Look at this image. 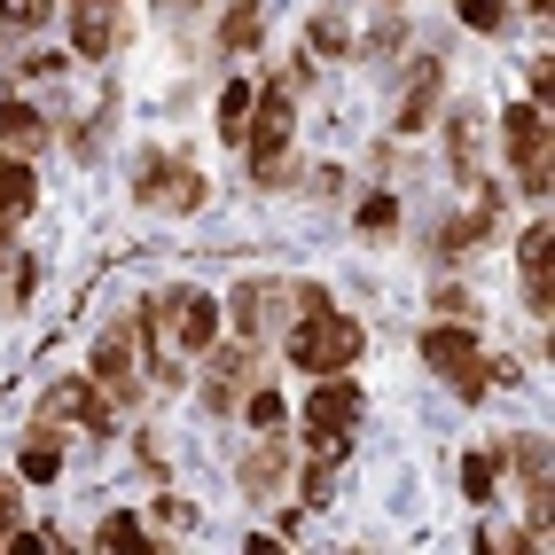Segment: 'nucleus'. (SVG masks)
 Listing matches in <instances>:
<instances>
[{
	"mask_svg": "<svg viewBox=\"0 0 555 555\" xmlns=\"http://www.w3.org/2000/svg\"><path fill=\"white\" fill-rule=\"evenodd\" d=\"M219 298L196 282H180V289H157V298H141L133 306V328L150 337V367H157V384H189V360L211 352L219 337Z\"/></svg>",
	"mask_w": 555,
	"mask_h": 555,
	"instance_id": "1",
	"label": "nucleus"
},
{
	"mask_svg": "<svg viewBox=\"0 0 555 555\" xmlns=\"http://www.w3.org/2000/svg\"><path fill=\"white\" fill-rule=\"evenodd\" d=\"M423 367H430V376L447 384L462 406H477L486 391L525 384L508 352H501V360H493V352H477V328H469V321H430V328H423Z\"/></svg>",
	"mask_w": 555,
	"mask_h": 555,
	"instance_id": "2",
	"label": "nucleus"
},
{
	"mask_svg": "<svg viewBox=\"0 0 555 555\" xmlns=\"http://www.w3.org/2000/svg\"><path fill=\"white\" fill-rule=\"evenodd\" d=\"M282 352H289L298 376H337V367H352L367 352V328L352 313H337V306H321V313H298L282 328Z\"/></svg>",
	"mask_w": 555,
	"mask_h": 555,
	"instance_id": "3",
	"label": "nucleus"
},
{
	"mask_svg": "<svg viewBox=\"0 0 555 555\" xmlns=\"http://www.w3.org/2000/svg\"><path fill=\"white\" fill-rule=\"evenodd\" d=\"M321 306H328V289H321V282H274V274H258V282H243V289H235V298L219 306V313L235 321V337L267 345L282 321H298V313H321Z\"/></svg>",
	"mask_w": 555,
	"mask_h": 555,
	"instance_id": "4",
	"label": "nucleus"
},
{
	"mask_svg": "<svg viewBox=\"0 0 555 555\" xmlns=\"http://www.w3.org/2000/svg\"><path fill=\"white\" fill-rule=\"evenodd\" d=\"M360 415H367V391L345 376H313V399H306V454H321V462H345L352 454V430H360Z\"/></svg>",
	"mask_w": 555,
	"mask_h": 555,
	"instance_id": "5",
	"label": "nucleus"
},
{
	"mask_svg": "<svg viewBox=\"0 0 555 555\" xmlns=\"http://www.w3.org/2000/svg\"><path fill=\"white\" fill-rule=\"evenodd\" d=\"M306 79H313V55H298L289 70H274V79L258 87L250 118H243V141H235L243 157H274V150H289V133H298V94H306Z\"/></svg>",
	"mask_w": 555,
	"mask_h": 555,
	"instance_id": "6",
	"label": "nucleus"
},
{
	"mask_svg": "<svg viewBox=\"0 0 555 555\" xmlns=\"http://www.w3.org/2000/svg\"><path fill=\"white\" fill-rule=\"evenodd\" d=\"M31 430H48V438H109L118 430V406L94 391V376H63V384H48Z\"/></svg>",
	"mask_w": 555,
	"mask_h": 555,
	"instance_id": "7",
	"label": "nucleus"
},
{
	"mask_svg": "<svg viewBox=\"0 0 555 555\" xmlns=\"http://www.w3.org/2000/svg\"><path fill=\"white\" fill-rule=\"evenodd\" d=\"M204 196H211V180L189 157H172V150H141L133 157V204L141 211H204Z\"/></svg>",
	"mask_w": 555,
	"mask_h": 555,
	"instance_id": "8",
	"label": "nucleus"
},
{
	"mask_svg": "<svg viewBox=\"0 0 555 555\" xmlns=\"http://www.w3.org/2000/svg\"><path fill=\"white\" fill-rule=\"evenodd\" d=\"M501 150H508L516 189H525V196H547V189H555V165H547V109H540V102L501 109Z\"/></svg>",
	"mask_w": 555,
	"mask_h": 555,
	"instance_id": "9",
	"label": "nucleus"
},
{
	"mask_svg": "<svg viewBox=\"0 0 555 555\" xmlns=\"http://www.w3.org/2000/svg\"><path fill=\"white\" fill-rule=\"evenodd\" d=\"M141 328H133V313H126V328H109V337L94 345V360H87V376H94V391L109 399V406H133L141 399Z\"/></svg>",
	"mask_w": 555,
	"mask_h": 555,
	"instance_id": "10",
	"label": "nucleus"
},
{
	"mask_svg": "<svg viewBox=\"0 0 555 555\" xmlns=\"http://www.w3.org/2000/svg\"><path fill=\"white\" fill-rule=\"evenodd\" d=\"M501 235V189H493V180H477V204L462 211V219H438V228H430V250L438 258H469V250H486Z\"/></svg>",
	"mask_w": 555,
	"mask_h": 555,
	"instance_id": "11",
	"label": "nucleus"
},
{
	"mask_svg": "<svg viewBox=\"0 0 555 555\" xmlns=\"http://www.w3.org/2000/svg\"><path fill=\"white\" fill-rule=\"evenodd\" d=\"M250 384H258V345L250 337H235L228 352L204 360V406H211V415H235Z\"/></svg>",
	"mask_w": 555,
	"mask_h": 555,
	"instance_id": "12",
	"label": "nucleus"
},
{
	"mask_svg": "<svg viewBox=\"0 0 555 555\" xmlns=\"http://www.w3.org/2000/svg\"><path fill=\"white\" fill-rule=\"evenodd\" d=\"M516 267H525V306L547 321L555 313V228L547 219H532V228L516 235Z\"/></svg>",
	"mask_w": 555,
	"mask_h": 555,
	"instance_id": "13",
	"label": "nucleus"
},
{
	"mask_svg": "<svg viewBox=\"0 0 555 555\" xmlns=\"http://www.w3.org/2000/svg\"><path fill=\"white\" fill-rule=\"evenodd\" d=\"M118 48V0H70V55L102 63Z\"/></svg>",
	"mask_w": 555,
	"mask_h": 555,
	"instance_id": "14",
	"label": "nucleus"
},
{
	"mask_svg": "<svg viewBox=\"0 0 555 555\" xmlns=\"http://www.w3.org/2000/svg\"><path fill=\"white\" fill-rule=\"evenodd\" d=\"M438 94H447V55H423L415 70H406V94H399V133H423L430 126V109H438Z\"/></svg>",
	"mask_w": 555,
	"mask_h": 555,
	"instance_id": "15",
	"label": "nucleus"
},
{
	"mask_svg": "<svg viewBox=\"0 0 555 555\" xmlns=\"http://www.w3.org/2000/svg\"><path fill=\"white\" fill-rule=\"evenodd\" d=\"M477 150H486V109H454L447 118V172H454V189H477Z\"/></svg>",
	"mask_w": 555,
	"mask_h": 555,
	"instance_id": "16",
	"label": "nucleus"
},
{
	"mask_svg": "<svg viewBox=\"0 0 555 555\" xmlns=\"http://www.w3.org/2000/svg\"><path fill=\"white\" fill-rule=\"evenodd\" d=\"M235 477H243V493H250V501H274V493H282V477H289V438L258 430V447L243 454V469H235Z\"/></svg>",
	"mask_w": 555,
	"mask_h": 555,
	"instance_id": "17",
	"label": "nucleus"
},
{
	"mask_svg": "<svg viewBox=\"0 0 555 555\" xmlns=\"http://www.w3.org/2000/svg\"><path fill=\"white\" fill-rule=\"evenodd\" d=\"M48 141H55V118H40V109L16 102V94L0 102V150H9V157H40Z\"/></svg>",
	"mask_w": 555,
	"mask_h": 555,
	"instance_id": "18",
	"label": "nucleus"
},
{
	"mask_svg": "<svg viewBox=\"0 0 555 555\" xmlns=\"http://www.w3.org/2000/svg\"><path fill=\"white\" fill-rule=\"evenodd\" d=\"M55 477H63V438L31 430V438H24V454H16V486H55Z\"/></svg>",
	"mask_w": 555,
	"mask_h": 555,
	"instance_id": "19",
	"label": "nucleus"
},
{
	"mask_svg": "<svg viewBox=\"0 0 555 555\" xmlns=\"http://www.w3.org/2000/svg\"><path fill=\"white\" fill-rule=\"evenodd\" d=\"M258 40H267V9H258V0H235V9L219 16V48H228V55H258Z\"/></svg>",
	"mask_w": 555,
	"mask_h": 555,
	"instance_id": "20",
	"label": "nucleus"
},
{
	"mask_svg": "<svg viewBox=\"0 0 555 555\" xmlns=\"http://www.w3.org/2000/svg\"><path fill=\"white\" fill-rule=\"evenodd\" d=\"M31 204H40V172H31V157H0V219H24Z\"/></svg>",
	"mask_w": 555,
	"mask_h": 555,
	"instance_id": "21",
	"label": "nucleus"
},
{
	"mask_svg": "<svg viewBox=\"0 0 555 555\" xmlns=\"http://www.w3.org/2000/svg\"><path fill=\"white\" fill-rule=\"evenodd\" d=\"M94 547L102 555H150V525H141L133 508H109L102 525H94Z\"/></svg>",
	"mask_w": 555,
	"mask_h": 555,
	"instance_id": "22",
	"label": "nucleus"
},
{
	"mask_svg": "<svg viewBox=\"0 0 555 555\" xmlns=\"http://www.w3.org/2000/svg\"><path fill=\"white\" fill-rule=\"evenodd\" d=\"M493 493H501V438H493V447H477V454L462 462V501L493 508Z\"/></svg>",
	"mask_w": 555,
	"mask_h": 555,
	"instance_id": "23",
	"label": "nucleus"
},
{
	"mask_svg": "<svg viewBox=\"0 0 555 555\" xmlns=\"http://www.w3.org/2000/svg\"><path fill=\"white\" fill-rule=\"evenodd\" d=\"M243 165H250V189H258V196H282V189H298V180H306L289 150H274V157H243Z\"/></svg>",
	"mask_w": 555,
	"mask_h": 555,
	"instance_id": "24",
	"label": "nucleus"
},
{
	"mask_svg": "<svg viewBox=\"0 0 555 555\" xmlns=\"http://www.w3.org/2000/svg\"><path fill=\"white\" fill-rule=\"evenodd\" d=\"M0 555H70V540L55 525H16L9 540H0Z\"/></svg>",
	"mask_w": 555,
	"mask_h": 555,
	"instance_id": "25",
	"label": "nucleus"
},
{
	"mask_svg": "<svg viewBox=\"0 0 555 555\" xmlns=\"http://www.w3.org/2000/svg\"><path fill=\"white\" fill-rule=\"evenodd\" d=\"M55 16V0H0V40H24Z\"/></svg>",
	"mask_w": 555,
	"mask_h": 555,
	"instance_id": "26",
	"label": "nucleus"
},
{
	"mask_svg": "<svg viewBox=\"0 0 555 555\" xmlns=\"http://www.w3.org/2000/svg\"><path fill=\"white\" fill-rule=\"evenodd\" d=\"M250 79H228V87H219V141H243V118H250Z\"/></svg>",
	"mask_w": 555,
	"mask_h": 555,
	"instance_id": "27",
	"label": "nucleus"
},
{
	"mask_svg": "<svg viewBox=\"0 0 555 555\" xmlns=\"http://www.w3.org/2000/svg\"><path fill=\"white\" fill-rule=\"evenodd\" d=\"M352 228H360V235H391V228H399V196H391V189L360 196V204H352Z\"/></svg>",
	"mask_w": 555,
	"mask_h": 555,
	"instance_id": "28",
	"label": "nucleus"
},
{
	"mask_svg": "<svg viewBox=\"0 0 555 555\" xmlns=\"http://www.w3.org/2000/svg\"><path fill=\"white\" fill-rule=\"evenodd\" d=\"M337 469H345V462L306 454V469H298V508H328V486H337Z\"/></svg>",
	"mask_w": 555,
	"mask_h": 555,
	"instance_id": "29",
	"label": "nucleus"
},
{
	"mask_svg": "<svg viewBox=\"0 0 555 555\" xmlns=\"http://www.w3.org/2000/svg\"><path fill=\"white\" fill-rule=\"evenodd\" d=\"M235 415H250V430H282V391L274 384H250Z\"/></svg>",
	"mask_w": 555,
	"mask_h": 555,
	"instance_id": "30",
	"label": "nucleus"
},
{
	"mask_svg": "<svg viewBox=\"0 0 555 555\" xmlns=\"http://www.w3.org/2000/svg\"><path fill=\"white\" fill-rule=\"evenodd\" d=\"M306 55H352V31L337 16H313L306 24Z\"/></svg>",
	"mask_w": 555,
	"mask_h": 555,
	"instance_id": "31",
	"label": "nucleus"
},
{
	"mask_svg": "<svg viewBox=\"0 0 555 555\" xmlns=\"http://www.w3.org/2000/svg\"><path fill=\"white\" fill-rule=\"evenodd\" d=\"M454 16H462L469 31H486V40H493L501 24H508V9H501V0H454Z\"/></svg>",
	"mask_w": 555,
	"mask_h": 555,
	"instance_id": "32",
	"label": "nucleus"
},
{
	"mask_svg": "<svg viewBox=\"0 0 555 555\" xmlns=\"http://www.w3.org/2000/svg\"><path fill=\"white\" fill-rule=\"evenodd\" d=\"M31 289H40V258L16 250V258H9V298H16V306H31Z\"/></svg>",
	"mask_w": 555,
	"mask_h": 555,
	"instance_id": "33",
	"label": "nucleus"
},
{
	"mask_svg": "<svg viewBox=\"0 0 555 555\" xmlns=\"http://www.w3.org/2000/svg\"><path fill=\"white\" fill-rule=\"evenodd\" d=\"M430 313H438V321H469V328H477V313H486V306H477L469 289H438V298H430Z\"/></svg>",
	"mask_w": 555,
	"mask_h": 555,
	"instance_id": "34",
	"label": "nucleus"
},
{
	"mask_svg": "<svg viewBox=\"0 0 555 555\" xmlns=\"http://www.w3.org/2000/svg\"><path fill=\"white\" fill-rule=\"evenodd\" d=\"M157 525H172V532H196V501H180V493H157Z\"/></svg>",
	"mask_w": 555,
	"mask_h": 555,
	"instance_id": "35",
	"label": "nucleus"
},
{
	"mask_svg": "<svg viewBox=\"0 0 555 555\" xmlns=\"http://www.w3.org/2000/svg\"><path fill=\"white\" fill-rule=\"evenodd\" d=\"M399 40H406V24L391 16V24H384V31H376V40H367L360 55H367V63H391V55H399Z\"/></svg>",
	"mask_w": 555,
	"mask_h": 555,
	"instance_id": "36",
	"label": "nucleus"
},
{
	"mask_svg": "<svg viewBox=\"0 0 555 555\" xmlns=\"http://www.w3.org/2000/svg\"><path fill=\"white\" fill-rule=\"evenodd\" d=\"M306 189H313V196H345V172H337V165H313Z\"/></svg>",
	"mask_w": 555,
	"mask_h": 555,
	"instance_id": "37",
	"label": "nucleus"
},
{
	"mask_svg": "<svg viewBox=\"0 0 555 555\" xmlns=\"http://www.w3.org/2000/svg\"><path fill=\"white\" fill-rule=\"evenodd\" d=\"M16 70H24V79H63V55H48V48H40V55H24Z\"/></svg>",
	"mask_w": 555,
	"mask_h": 555,
	"instance_id": "38",
	"label": "nucleus"
},
{
	"mask_svg": "<svg viewBox=\"0 0 555 555\" xmlns=\"http://www.w3.org/2000/svg\"><path fill=\"white\" fill-rule=\"evenodd\" d=\"M16 508H24V501H16V477H0V540L16 532Z\"/></svg>",
	"mask_w": 555,
	"mask_h": 555,
	"instance_id": "39",
	"label": "nucleus"
},
{
	"mask_svg": "<svg viewBox=\"0 0 555 555\" xmlns=\"http://www.w3.org/2000/svg\"><path fill=\"white\" fill-rule=\"evenodd\" d=\"M16 258V219H0V267Z\"/></svg>",
	"mask_w": 555,
	"mask_h": 555,
	"instance_id": "40",
	"label": "nucleus"
},
{
	"mask_svg": "<svg viewBox=\"0 0 555 555\" xmlns=\"http://www.w3.org/2000/svg\"><path fill=\"white\" fill-rule=\"evenodd\" d=\"M525 9H532V16H547V9H555V0H525Z\"/></svg>",
	"mask_w": 555,
	"mask_h": 555,
	"instance_id": "41",
	"label": "nucleus"
},
{
	"mask_svg": "<svg viewBox=\"0 0 555 555\" xmlns=\"http://www.w3.org/2000/svg\"><path fill=\"white\" fill-rule=\"evenodd\" d=\"M172 9H196V0H172Z\"/></svg>",
	"mask_w": 555,
	"mask_h": 555,
	"instance_id": "42",
	"label": "nucleus"
},
{
	"mask_svg": "<svg viewBox=\"0 0 555 555\" xmlns=\"http://www.w3.org/2000/svg\"><path fill=\"white\" fill-rule=\"evenodd\" d=\"M0 102H9V79H0Z\"/></svg>",
	"mask_w": 555,
	"mask_h": 555,
	"instance_id": "43",
	"label": "nucleus"
}]
</instances>
